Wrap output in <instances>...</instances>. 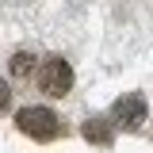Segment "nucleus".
I'll return each instance as SVG.
<instances>
[{
	"instance_id": "f257e3e1",
	"label": "nucleus",
	"mask_w": 153,
	"mask_h": 153,
	"mask_svg": "<svg viewBox=\"0 0 153 153\" xmlns=\"http://www.w3.org/2000/svg\"><path fill=\"white\" fill-rule=\"evenodd\" d=\"M16 126L27 138H35V142H50L57 134V115L50 111V107H23V111L16 115Z\"/></svg>"
},
{
	"instance_id": "f03ea898",
	"label": "nucleus",
	"mask_w": 153,
	"mask_h": 153,
	"mask_svg": "<svg viewBox=\"0 0 153 153\" xmlns=\"http://www.w3.org/2000/svg\"><path fill=\"white\" fill-rule=\"evenodd\" d=\"M146 115H149V103L142 100V92H126V96L115 100L111 123L119 126V130H138V126L146 123Z\"/></svg>"
},
{
	"instance_id": "7ed1b4c3",
	"label": "nucleus",
	"mask_w": 153,
	"mask_h": 153,
	"mask_svg": "<svg viewBox=\"0 0 153 153\" xmlns=\"http://www.w3.org/2000/svg\"><path fill=\"white\" fill-rule=\"evenodd\" d=\"M38 88L46 96H69V88H73V69H69V61H65V57H50V61L38 69Z\"/></svg>"
},
{
	"instance_id": "20e7f679",
	"label": "nucleus",
	"mask_w": 153,
	"mask_h": 153,
	"mask_svg": "<svg viewBox=\"0 0 153 153\" xmlns=\"http://www.w3.org/2000/svg\"><path fill=\"white\" fill-rule=\"evenodd\" d=\"M111 126L115 123H107V115H92V119H84L80 138H88L92 146H107V142H111Z\"/></svg>"
},
{
	"instance_id": "39448f33",
	"label": "nucleus",
	"mask_w": 153,
	"mask_h": 153,
	"mask_svg": "<svg viewBox=\"0 0 153 153\" xmlns=\"http://www.w3.org/2000/svg\"><path fill=\"white\" fill-rule=\"evenodd\" d=\"M35 54L31 50H19V54H12L8 57V73L16 76V80H27V76H35Z\"/></svg>"
},
{
	"instance_id": "423d86ee",
	"label": "nucleus",
	"mask_w": 153,
	"mask_h": 153,
	"mask_svg": "<svg viewBox=\"0 0 153 153\" xmlns=\"http://www.w3.org/2000/svg\"><path fill=\"white\" fill-rule=\"evenodd\" d=\"M8 103H12V84H8V80L0 76V111H4Z\"/></svg>"
}]
</instances>
